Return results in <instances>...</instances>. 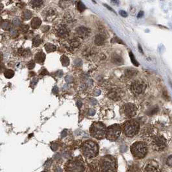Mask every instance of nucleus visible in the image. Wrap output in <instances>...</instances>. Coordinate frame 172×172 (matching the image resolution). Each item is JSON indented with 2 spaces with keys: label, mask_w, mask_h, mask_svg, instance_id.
Instances as JSON below:
<instances>
[{
  "label": "nucleus",
  "mask_w": 172,
  "mask_h": 172,
  "mask_svg": "<svg viewBox=\"0 0 172 172\" xmlns=\"http://www.w3.org/2000/svg\"><path fill=\"white\" fill-rule=\"evenodd\" d=\"M102 172H116L117 169L116 160L111 155H106L103 157L100 163Z\"/></svg>",
  "instance_id": "f257e3e1"
},
{
  "label": "nucleus",
  "mask_w": 172,
  "mask_h": 172,
  "mask_svg": "<svg viewBox=\"0 0 172 172\" xmlns=\"http://www.w3.org/2000/svg\"><path fill=\"white\" fill-rule=\"evenodd\" d=\"M66 172H84L85 169L83 159L78 157L69 161L65 166Z\"/></svg>",
  "instance_id": "f03ea898"
},
{
  "label": "nucleus",
  "mask_w": 172,
  "mask_h": 172,
  "mask_svg": "<svg viewBox=\"0 0 172 172\" xmlns=\"http://www.w3.org/2000/svg\"><path fill=\"white\" fill-rule=\"evenodd\" d=\"M82 151L84 155L86 157H94L98 153V146L93 141L85 142L82 147Z\"/></svg>",
  "instance_id": "7ed1b4c3"
},
{
  "label": "nucleus",
  "mask_w": 172,
  "mask_h": 172,
  "mask_svg": "<svg viewBox=\"0 0 172 172\" xmlns=\"http://www.w3.org/2000/svg\"><path fill=\"white\" fill-rule=\"evenodd\" d=\"M140 128V124L136 120H129L125 122L122 125L124 133L127 137H133L138 133Z\"/></svg>",
  "instance_id": "20e7f679"
},
{
  "label": "nucleus",
  "mask_w": 172,
  "mask_h": 172,
  "mask_svg": "<svg viewBox=\"0 0 172 172\" xmlns=\"http://www.w3.org/2000/svg\"><path fill=\"white\" fill-rule=\"evenodd\" d=\"M131 151L135 158H144L148 152V146L144 142H136L131 146Z\"/></svg>",
  "instance_id": "39448f33"
},
{
  "label": "nucleus",
  "mask_w": 172,
  "mask_h": 172,
  "mask_svg": "<svg viewBox=\"0 0 172 172\" xmlns=\"http://www.w3.org/2000/svg\"><path fill=\"white\" fill-rule=\"evenodd\" d=\"M106 131L105 125L100 122L93 123L90 128L91 135L98 139H102L105 137Z\"/></svg>",
  "instance_id": "423d86ee"
},
{
  "label": "nucleus",
  "mask_w": 172,
  "mask_h": 172,
  "mask_svg": "<svg viewBox=\"0 0 172 172\" xmlns=\"http://www.w3.org/2000/svg\"><path fill=\"white\" fill-rule=\"evenodd\" d=\"M121 133V127L119 124H113L108 127L106 131V139L111 141H116Z\"/></svg>",
  "instance_id": "0eeeda50"
},
{
  "label": "nucleus",
  "mask_w": 172,
  "mask_h": 172,
  "mask_svg": "<svg viewBox=\"0 0 172 172\" xmlns=\"http://www.w3.org/2000/svg\"><path fill=\"white\" fill-rule=\"evenodd\" d=\"M167 146L166 139L162 135L153 136L151 139V147L154 150L161 151Z\"/></svg>",
  "instance_id": "6e6552de"
},
{
  "label": "nucleus",
  "mask_w": 172,
  "mask_h": 172,
  "mask_svg": "<svg viewBox=\"0 0 172 172\" xmlns=\"http://www.w3.org/2000/svg\"><path fill=\"white\" fill-rule=\"evenodd\" d=\"M146 88V84L144 81L141 80H137L133 82L131 84V89L132 92L135 95L143 94Z\"/></svg>",
  "instance_id": "1a4fd4ad"
},
{
  "label": "nucleus",
  "mask_w": 172,
  "mask_h": 172,
  "mask_svg": "<svg viewBox=\"0 0 172 172\" xmlns=\"http://www.w3.org/2000/svg\"><path fill=\"white\" fill-rule=\"evenodd\" d=\"M124 113L128 118H131L135 116L137 113V107L135 104L132 103H127L122 107Z\"/></svg>",
  "instance_id": "9d476101"
},
{
  "label": "nucleus",
  "mask_w": 172,
  "mask_h": 172,
  "mask_svg": "<svg viewBox=\"0 0 172 172\" xmlns=\"http://www.w3.org/2000/svg\"><path fill=\"white\" fill-rule=\"evenodd\" d=\"M144 172H161L160 167L155 161H149L144 168Z\"/></svg>",
  "instance_id": "9b49d317"
},
{
  "label": "nucleus",
  "mask_w": 172,
  "mask_h": 172,
  "mask_svg": "<svg viewBox=\"0 0 172 172\" xmlns=\"http://www.w3.org/2000/svg\"><path fill=\"white\" fill-rule=\"evenodd\" d=\"M56 36L62 38H66L69 36V32L68 30L63 25H60L56 29Z\"/></svg>",
  "instance_id": "f8f14e48"
},
{
  "label": "nucleus",
  "mask_w": 172,
  "mask_h": 172,
  "mask_svg": "<svg viewBox=\"0 0 172 172\" xmlns=\"http://www.w3.org/2000/svg\"><path fill=\"white\" fill-rule=\"evenodd\" d=\"M108 96L109 98L113 101H118L122 98V90L120 89H113L109 92L108 94Z\"/></svg>",
  "instance_id": "ddd939ff"
},
{
  "label": "nucleus",
  "mask_w": 172,
  "mask_h": 172,
  "mask_svg": "<svg viewBox=\"0 0 172 172\" xmlns=\"http://www.w3.org/2000/svg\"><path fill=\"white\" fill-rule=\"evenodd\" d=\"M152 133H153V128L150 125L146 126L141 132V136H143L144 138H148L151 136Z\"/></svg>",
  "instance_id": "4468645a"
},
{
  "label": "nucleus",
  "mask_w": 172,
  "mask_h": 172,
  "mask_svg": "<svg viewBox=\"0 0 172 172\" xmlns=\"http://www.w3.org/2000/svg\"><path fill=\"white\" fill-rule=\"evenodd\" d=\"M76 32H77V34L78 35V36L82 37V38L87 37L89 36V30L87 29L86 27H78V28L76 29Z\"/></svg>",
  "instance_id": "2eb2a0df"
},
{
  "label": "nucleus",
  "mask_w": 172,
  "mask_h": 172,
  "mask_svg": "<svg viewBox=\"0 0 172 172\" xmlns=\"http://www.w3.org/2000/svg\"><path fill=\"white\" fill-rule=\"evenodd\" d=\"M106 37L102 34H98L94 37V43L97 46H102L105 43Z\"/></svg>",
  "instance_id": "dca6fc26"
},
{
  "label": "nucleus",
  "mask_w": 172,
  "mask_h": 172,
  "mask_svg": "<svg viewBox=\"0 0 172 172\" xmlns=\"http://www.w3.org/2000/svg\"><path fill=\"white\" fill-rule=\"evenodd\" d=\"M99 169V163L97 161H93L88 165V172H98Z\"/></svg>",
  "instance_id": "f3484780"
},
{
  "label": "nucleus",
  "mask_w": 172,
  "mask_h": 172,
  "mask_svg": "<svg viewBox=\"0 0 172 172\" xmlns=\"http://www.w3.org/2000/svg\"><path fill=\"white\" fill-rule=\"evenodd\" d=\"M112 63L116 64V65H121L124 63L122 57L118 54H114L111 58Z\"/></svg>",
  "instance_id": "a211bd4d"
},
{
  "label": "nucleus",
  "mask_w": 172,
  "mask_h": 172,
  "mask_svg": "<svg viewBox=\"0 0 172 172\" xmlns=\"http://www.w3.org/2000/svg\"><path fill=\"white\" fill-rule=\"evenodd\" d=\"M46 59V54L42 52H39L35 55V61L36 63L42 64Z\"/></svg>",
  "instance_id": "6ab92c4d"
},
{
  "label": "nucleus",
  "mask_w": 172,
  "mask_h": 172,
  "mask_svg": "<svg viewBox=\"0 0 172 172\" xmlns=\"http://www.w3.org/2000/svg\"><path fill=\"white\" fill-rule=\"evenodd\" d=\"M41 24V21L39 17H34L31 21V27L34 29H38Z\"/></svg>",
  "instance_id": "aec40b11"
},
{
  "label": "nucleus",
  "mask_w": 172,
  "mask_h": 172,
  "mask_svg": "<svg viewBox=\"0 0 172 172\" xmlns=\"http://www.w3.org/2000/svg\"><path fill=\"white\" fill-rule=\"evenodd\" d=\"M43 0H31L30 5L33 8H39L43 5Z\"/></svg>",
  "instance_id": "412c9836"
},
{
  "label": "nucleus",
  "mask_w": 172,
  "mask_h": 172,
  "mask_svg": "<svg viewBox=\"0 0 172 172\" xmlns=\"http://www.w3.org/2000/svg\"><path fill=\"white\" fill-rule=\"evenodd\" d=\"M46 17H49L48 20H49L51 17H52V18H54V17L56 16V11H54V10L53 9H48L46 11Z\"/></svg>",
  "instance_id": "4be33fe9"
},
{
  "label": "nucleus",
  "mask_w": 172,
  "mask_h": 172,
  "mask_svg": "<svg viewBox=\"0 0 172 172\" xmlns=\"http://www.w3.org/2000/svg\"><path fill=\"white\" fill-rule=\"evenodd\" d=\"M45 48H46V50L49 53V52H53L55 51L56 47L53 44L47 43L46 45H45Z\"/></svg>",
  "instance_id": "5701e85b"
},
{
  "label": "nucleus",
  "mask_w": 172,
  "mask_h": 172,
  "mask_svg": "<svg viewBox=\"0 0 172 172\" xmlns=\"http://www.w3.org/2000/svg\"><path fill=\"white\" fill-rule=\"evenodd\" d=\"M71 3V0H61L60 2V5L63 8H66L70 6Z\"/></svg>",
  "instance_id": "b1692460"
},
{
  "label": "nucleus",
  "mask_w": 172,
  "mask_h": 172,
  "mask_svg": "<svg viewBox=\"0 0 172 172\" xmlns=\"http://www.w3.org/2000/svg\"><path fill=\"white\" fill-rule=\"evenodd\" d=\"M137 74V72L133 69H128L126 70V76H128V78H132V77L135 76Z\"/></svg>",
  "instance_id": "393cba45"
},
{
  "label": "nucleus",
  "mask_w": 172,
  "mask_h": 172,
  "mask_svg": "<svg viewBox=\"0 0 172 172\" xmlns=\"http://www.w3.org/2000/svg\"><path fill=\"white\" fill-rule=\"evenodd\" d=\"M4 75H5V78L10 79V78H12V77L14 76V72L13 70H12L9 69V70H7L5 71Z\"/></svg>",
  "instance_id": "a878e982"
},
{
  "label": "nucleus",
  "mask_w": 172,
  "mask_h": 172,
  "mask_svg": "<svg viewBox=\"0 0 172 172\" xmlns=\"http://www.w3.org/2000/svg\"><path fill=\"white\" fill-rule=\"evenodd\" d=\"M129 57H130V59H131V63H133V65L135 66H139V63H138V61L136 60V59H135V57L133 54L131 52H130L129 53Z\"/></svg>",
  "instance_id": "bb28decb"
},
{
  "label": "nucleus",
  "mask_w": 172,
  "mask_h": 172,
  "mask_svg": "<svg viewBox=\"0 0 172 172\" xmlns=\"http://www.w3.org/2000/svg\"><path fill=\"white\" fill-rule=\"evenodd\" d=\"M60 60L62 64H63L64 66H67L69 64V59L68 57L66 56H62Z\"/></svg>",
  "instance_id": "cd10ccee"
},
{
  "label": "nucleus",
  "mask_w": 172,
  "mask_h": 172,
  "mask_svg": "<svg viewBox=\"0 0 172 172\" xmlns=\"http://www.w3.org/2000/svg\"><path fill=\"white\" fill-rule=\"evenodd\" d=\"M76 8H77V9H78V11L79 12H82L85 11V9H86V7L82 1H78V3H77V5H76Z\"/></svg>",
  "instance_id": "c85d7f7f"
},
{
  "label": "nucleus",
  "mask_w": 172,
  "mask_h": 172,
  "mask_svg": "<svg viewBox=\"0 0 172 172\" xmlns=\"http://www.w3.org/2000/svg\"><path fill=\"white\" fill-rule=\"evenodd\" d=\"M41 43V39L39 37H35L32 39V44L34 46L37 47Z\"/></svg>",
  "instance_id": "c756f323"
},
{
  "label": "nucleus",
  "mask_w": 172,
  "mask_h": 172,
  "mask_svg": "<svg viewBox=\"0 0 172 172\" xmlns=\"http://www.w3.org/2000/svg\"><path fill=\"white\" fill-rule=\"evenodd\" d=\"M32 17V12L28 11V10H26V11H25L23 13V17L24 19H29L31 17Z\"/></svg>",
  "instance_id": "7c9ffc66"
},
{
  "label": "nucleus",
  "mask_w": 172,
  "mask_h": 172,
  "mask_svg": "<svg viewBox=\"0 0 172 172\" xmlns=\"http://www.w3.org/2000/svg\"><path fill=\"white\" fill-rule=\"evenodd\" d=\"M1 27L4 30H9L11 29V23L9 21H4L2 22Z\"/></svg>",
  "instance_id": "2f4dec72"
},
{
  "label": "nucleus",
  "mask_w": 172,
  "mask_h": 172,
  "mask_svg": "<svg viewBox=\"0 0 172 172\" xmlns=\"http://www.w3.org/2000/svg\"><path fill=\"white\" fill-rule=\"evenodd\" d=\"M111 43H118L119 44H124V43L122 42V41L120 40L118 37H114V38H113L111 39Z\"/></svg>",
  "instance_id": "473e14b6"
},
{
  "label": "nucleus",
  "mask_w": 172,
  "mask_h": 172,
  "mask_svg": "<svg viewBox=\"0 0 172 172\" xmlns=\"http://www.w3.org/2000/svg\"><path fill=\"white\" fill-rule=\"evenodd\" d=\"M23 56L25 57H28L31 56V51L29 49H27L25 50H24L23 52Z\"/></svg>",
  "instance_id": "72a5a7b5"
},
{
  "label": "nucleus",
  "mask_w": 172,
  "mask_h": 172,
  "mask_svg": "<svg viewBox=\"0 0 172 172\" xmlns=\"http://www.w3.org/2000/svg\"><path fill=\"white\" fill-rule=\"evenodd\" d=\"M35 66V63H34V62L33 61H31L29 62V63L27 64V66H28V68L29 69H32Z\"/></svg>",
  "instance_id": "f704fd0d"
},
{
  "label": "nucleus",
  "mask_w": 172,
  "mask_h": 172,
  "mask_svg": "<svg viewBox=\"0 0 172 172\" xmlns=\"http://www.w3.org/2000/svg\"><path fill=\"white\" fill-rule=\"evenodd\" d=\"M119 14L122 17H128V13L126 11H122V10H120V11H119Z\"/></svg>",
  "instance_id": "c9c22d12"
},
{
  "label": "nucleus",
  "mask_w": 172,
  "mask_h": 172,
  "mask_svg": "<svg viewBox=\"0 0 172 172\" xmlns=\"http://www.w3.org/2000/svg\"><path fill=\"white\" fill-rule=\"evenodd\" d=\"M166 163L169 167H171V164H172V161H171V156L170 155L167 159V162Z\"/></svg>",
  "instance_id": "e433bc0d"
},
{
  "label": "nucleus",
  "mask_w": 172,
  "mask_h": 172,
  "mask_svg": "<svg viewBox=\"0 0 172 172\" xmlns=\"http://www.w3.org/2000/svg\"><path fill=\"white\" fill-rule=\"evenodd\" d=\"M104 7H106L107 9H109V11H111V12H113V13H114V14H116V12H115V11H114V10H113V9H112L111 7H109V6L108 5H107V4H104Z\"/></svg>",
  "instance_id": "4c0bfd02"
},
{
  "label": "nucleus",
  "mask_w": 172,
  "mask_h": 172,
  "mask_svg": "<svg viewBox=\"0 0 172 172\" xmlns=\"http://www.w3.org/2000/svg\"><path fill=\"white\" fill-rule=\"evenodd\" d=\"M51 148L53 151H56L57 149H58V145L56 143H54L53 145L51 146Z\"/></svg>",
  "instance_id": "58836bf2"
},
{
  "label": "nucleus",
  "mask_w": 172,
  "mask_h": 172,
  "mask_svg": "<svg viewBox=\"0 0 172 172\" xmlns=\"http://www.w3.org/2000/svg\"><path fill=\"white\" fill-rule=\"evenodd\" d=\"M94 114H95V110H89V116H94Z\"/></svg>",
  "instance_id": "ea45409f"
},
{
  "label": "nucleus",
  "mask_w": 172,
  "mask_h": 172,
  "mask_svg": "<svg viewBox=\"0 0 172 172\" xmlns=\"http://www.w3.org/2000/svg\"><path fill=\"white\" fill-rule=\"evenodd\" d=\"M54 172H63V170L61 169V168H60V167L57 166L56 168L54 169Z\"/></svg>",
  "instance_id": "a19ab883"
},
{
  "label": "nucleus",
  "mask_w": 172,
  "mask_h": 172,
  "mask_svg": "<svg viewBox=\"0 0 172 172\" xmlns=\"http://www.w3.org/2000/svg\"><path fill=\"white\" fill-rule=\"evenodd\" d=\"M137 169H136V168H135L134 167L132 166V167H131V168L129 169L128 172H137Z\"/></svg>",
  "instance_id": "79ce46f5"
},
{
  "label": "nucleus",
  "mask_w": 172,
  "mask_h": 172,
  "mask_svg": "<svg viewBox=\"0 0 172 172\" xmlns=\"http://www.w3.org/2000/svg\"><path fill=\"white\" fill-rule=\"evenodd\" d=\"M144 12L143 11H140L139 12V14H138V16H137V17H139V18H140V17H143V16H144Z\"/></svg>",
  "instance_id": "37998d69"
},
{
  "label": "nucleus",
  "mask_w": 172,
  "mask_h": 172,
  "mask_svg": "<svg viewBox=\"0 0 172 172\" xmlns=\"http://www.w3.org/2000/svg\"><path fill=\"white\" fill-rule=\"evenodd\" d=\"M66 81L68 82V83H71V82L73 81V78L71 77H66Z\"/></svg>",
  "instance_id": "c03bdc74"
},
{
  "label": "nucleus",
  "mask_w": 172,
  "mask_h": 172,
  "mask_svg": "<svg viewBox=\"0 0 172 172\" xmlns=\"http://www.w3.org/2000/svg\"><path fill=\"white\" fill-rule=\"evenodd\" d=\"M82 103L81 101H78L77 102V106H78V108H80L82 107Z\"/></svg>",
  "instance_id": "a18cd8bd"
},
{
  "label": "nucleus",
  "mask_w": 172,
  "mask_h": 172,
  "mask_svg": "<svg viewBox=\"0 0 172 172\" xmlns=\"http://www.w3.org/2000/svg\"><path fill=\"white\" fill-rule=\"evenodd\" d=\"M138 47H139V52H140L141 53L143 54L144 53V52H143V48H142V46H141L140 44H138Z\"/></svg>",
  "instance_id": "49530a36"
},
{
  "label": "nucleus",
  "mask_w": 172,
  "mask_h": 172,
  "mask_svg": "<svg viewBox=\"0 0 172 172\" xmlns=\"http://www.w3.org/2000/svg\"><path fill=\"white\" fill-rule=\"evenodd\" d=\"M67 131H66V130H64V131H63V132H62V137H66V136H67Z\"/></svg>",
  "instance_id": "de8ad7c7"
},
{
  "label": "nucleus",
  "mask_w": 172,
  "mask_h": 172,
  "mask_svg": "<svg viewBox=\"0 0 172 172\" xmlns=\"http://www.w3.org/2000/svg\"><path fill=\"white\" fill-rule=\"evenodd\" d=\"M96 101L95 100V99H92V100L91 101V103L92 104H93V105H94V104H96Z\"/></svg>",
  "instance_id": "09e8293b"
},
{
  "label": "nucleus",
  "mask_w": 172,
  "mask_h": 172,
  "mask_svg": "<svg viewBox=\"0 0 172 172\" xmlns=\"http://www.w3.org/2000/svg\"><path fill=\"white\" fill-rule=\"evenodd\" d=\"M53 92L54 94H57L58 93V88H57L56 86H55L53 89Z\"/></svg>",
  "instance_id": "8fccbe9b"
},
{
  "label": "nucleus",
  "mask_w": 172,
  "mask_h": 172,
  "mask_svg": "<svg viewBox=\"0 0 172 172\" xmlns=\"http://www.w3.org/2000/svg\"><path fill=\"white\" fill-rule=\"evenodd\" d=\"M111 1L113 2V3L114 4H116V5H118L119 4V2L117 1V0H111Z\"/></svg>",
  "instance_id": "3c124183"
},
{
  "label": "nucleus",
  "mask_w": 172,
  "mask_h": 172,
  "mask_svg": "<svg viewBox=\"0 0 172 172\" xmlns=\"http://www.w3.org/2000/svg\"><path fill=\"white\" fill-rule=\"evenodd\" d=\"M3 5H2L1 3H0V12H1V11L2 9H3Z\"/></svg>",
  "instance_id": "603ef678"
},
{
  "label": "nucleus",
  "mask_w": 172,
  "mask_h": 172,
  "mask_svg": "<svg viewBox=\"0 0 172 172\" xmlns=\"http://www.w3.org/2000/svg\"><path fill=\"white\" fill-rule=\"evenodd\" d=\"M2 59H3V57H2V55L1 54H0V63H1V62Z\"/></svg>",
  "instance_id": "864d4df0"
},
{
  "label": "nucleus",
  "mask_w": 172,
  "mask_h": 172,
  "mask_svg": "<svg viewBox=\"0 0 172 172\" xmlns=\"http://www.w3.org/2000/svg\"><path fill=\"white\" fill-rule=\"evenodd\" d=\"M42 172H47V171H42Z\"/></svg>",
  "instance_id": "5fc2aeb1"
}]
</instances>
